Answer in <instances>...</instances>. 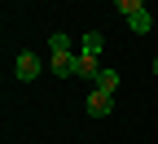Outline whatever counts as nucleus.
<instances>
[{
    "mask_svg": "<svg viewBox=\"0 0 158 144\" xmlns=\"http://www.w3.org/2000/svg\"><path fill=\"white\" fill-rule=\"evenodd\" d=\"M75 74H79V79H97V74H101V61L79 53V70H75Z\"/></svg>",
    "mask_w": 158,
    "mask_h": 144,
    "instance_id": "nucleus-7",
    "label": "nucleus"
},
{
    "mask_svg": "<svg viewBox=\"0 0 158 144\" xmlns=\"http://www.w3.org/2000/svg\"><path fill=\"white\" fill-rule=\"evenodd\" d=\"M127 26H132L136 35H145V31L154 26V18H149V9H141V13H132V18H127Z\"/></svg>",
    "mask_w": 158,
    "mask_h": 144,
    "instance_id": "nucleus-8",
    "label": "nucleus"
},
{
    "mask_svg": "<svg viewBox=\"0 0 158 144\" xmlns=\"http://www.w3.org/2000/svg\"><path fill=\"white\" fill-rule=\"evenodd\" d=\"M79 53H84V57H97V61H101V53H106V35H101V31H88L84 39H79Z\"/></svg>",
    "mask_w": 158,
    "mask_h": 144,
    "instance_id": "nucleus-5",
    "label": "nucleus"
},
{
    "mask_svg": "<svg viewBox=\"0 0 158 144\" xmlns=\"http://www.w3.org/2000/svg\"><path fill=\"white\" fill-rule=\"evenodd\" d=\"M84 109H88L92 118H106V114L114 109V96H106V92H97V88H92V92H88V100H84Z\"/></svg>",
    "mask_w": 158,
    "mask_h": 144,
    "instance_id": "nucleus-3",
    "label": "nucleus"
},
{
    "mask_svg": "<svg viewBox=\"0 0 158 144\" xmlns=\"http://www.w3.org/2000/svg\"><path fill=\"white\" fill-rule=\"evenodd\" d=\"M13 74L22 79V83L40 79V74H44V57H40V53H31V48H22V53L13 57Z\"/></svg>",
    "mask_w": 158,
    "mask_h": 144,
    "instance_id": "nucleus-1",
    "label": "nucleus"
},
{
    "mask_svg": "<svg viewBox=\"0 0 158 144\" xmlns=\"http://www.w3.org/2000/svg\"><path fill=\"white\" fill-rule=\"evenodd\" d=\"M53 53H75V39H70L66 31H53V35H48V57H53Z\"/></svg>",
    "mask_w": 158,
    "mask_h": 144,
    "instance_id": "nucleus-6",
    "label": "nucleus"
},
{
    "mask_svg": "<svg viewBox=\"0 0 158 144\" xmlns=\"http://www.w3.org/2000/svg\"><path fill=\"white\" fill-rule=\"evenodd\" d=\"M118 83H123V79H118V70H114V66H101V74L92 79V88H97V92H106V96H114V92H118Z\"/></svg>",
    "mask_w": 158,
    "mask_h": 144,
    "instance_id": "nucleus-4",
    "label": "nucleus"
},
{
    "mask_svg": "<svg viewBox=\"0 0 158 144\" xmlns=\"http://www.w3.org/2000/svg\"><path fill=\"white\" fill-rule=\"evenodd\" d=\"M145 5H149V0H114V9L123 13V18H132V13H141Z\"/></svg>",
    "mask_w": 158,
    "mask_h": 144,
    "instance_id": "nucleus-9",
    "label": "nucleus"
},
{
    "mask_svg": "<svg viewBox=\"0 0 158 144\" xmlns=\"http://www.w3.org/2000/svg\"><path fill=\"white\" fill-rule=\"evenodd\" d=\"M48 70L62 74V79H70V74L79 70V53H53V57H48Z\"/></svg>",
    "mask_w": 158,
    "mask_h": 144,
    "instance_id": "nucleus-2",
    "label": "nucleus"
},
{
    "mask_svg": "<svg viewBox=\"0 0 158 144\" xmlns=\"http://www.w3.org/2000/svg\"><path fill=\"white\" fill-rule=\"evenodd\" d=\"M154 74H158V57H154Z\"/></svg>",
    "mask_w": 158,
    "mask_h": 144,
    "instance_id": "nucleus-10",
    "label": "nucleus"
}]
</instances>
